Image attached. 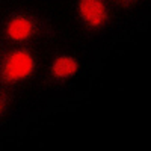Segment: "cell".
<instances>
[{
	"label": "cell",
	"instance_id": "cell-5",
	"mask_svg": "<svg viewBox=\"0 0 151 151\" xmlns=\"http://www.w3.org/2000/svg\"><path fill=\"white\" fill-rule=\"evenodd\" d=\"M2 109H3V97L0 95V110H2Z\"/></svg>",
	"mask_w": 151,
	"mask_h": 151
},
{
	"label": "cell",
	"instance_id": "cell-3",
	"mask_svg": "<svg viewBox=\"0 0 151 151\" xmlns=\"http://www.w3.org/2000/svg\"><path fill=\"white\" fill-rule=\"evenodd\" d=\"M35 30H36L35 20L29 15H23V14H17L14 17H11L5 27L6 36L9 40L17 41V42L29 40L35 33Z\"/></svg>",
	"mask_w": 151,
	"mask_h": 151
},
{
	"label": "cell",
	"instance_id": "cell-1",
	"mask_svg": "<svg viewBox=\"0 0 151 151\" xmlns=\"http://www.w3.org/2000/svg\"><path fill=\"white\" fill-rule=\"evenodd\" d=\"M36 59L30 50L20 48L6 56L2 65V79L6 83H15L32 76Z\"/></svg>",
	"mask_w": 151,
	"mask_h": 151
},
{
	"label": "cell",
	"instance_id": "cell-4",
	"mask_svg": "<svg viewBox=\"0 0 151 151\" xmlns=\"http://www.w3.org/2000/svg\"><path fill=\"white\" fill-rule=\"evenodd\" d=\"M79 68V60L73 58V56H68V55H64V56H59L55 59V62L52 64V76L58 80H62V79H68L71 76L77 71Z\"/></svg>",
	"mask_w": 151,
	"mask_h": 151
},
{
	"label": "cell",
	"instance_id": "cell-2",
	"mask_svg": "<svg viewBox=\"0 0 151 151\" xmlns=\"http://www.w3.org/2000/svg\"><path fill=\"white\" fill-rule=\"evenodd\" d=\"M77 11L82 21L91 29L103 27L107 21V9L103 0H79Z\"/></svg>",
	"mask_w": 151,
	"mask_h": 151
}]
</instances>
